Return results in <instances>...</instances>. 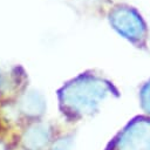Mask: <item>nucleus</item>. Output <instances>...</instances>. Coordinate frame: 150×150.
Returning <instances> with one entry per match:
<instances>
[{"label": "nucleus", "instance_id": "nucleus-1", "mask_svg": "<svg viewBox=\"0 0 150 150\" xmlns=\"http://www.w3.org/2000/svg\"><path fill=\"white\" fill-rule=\"evenodd\" d=\"M115 26L125 38L142 45L146 36V27L142 16L132 8H122L115 14Z\"/></svg>", "mask_w": 150, "mask_h": 150}, {"label": "nucleus", "instance_id": "nucleus-2", "mask_svg": "<svg viewBox=\"0 0 150 150\" xmlns=\"http://www.w3.org/2000/svg\"><path fill=\"white\" fill-rule=\"evenodd\" d=\"M123 150H150V121L139 118L125 131L122 139Z\"/></svg>", "mask_w": 150, "mask_h": 150}, {"label": "nucleus", "instance_id": "nucleus-3", "mask_svg": "<svg viewBox=\"0 0 150 150\" xmlns=\"http://www.w3.org/2000/svg\"><path fill=\"white\" fill-rule=\"evenodd\" d=\"M141 102L143 109L150 114V81H148L141 90Z\"/></svg>", "mask_w": 150, "mask_h": 150}]
</instances>
